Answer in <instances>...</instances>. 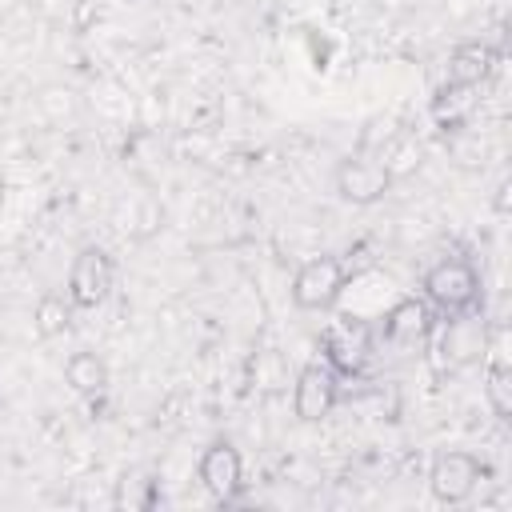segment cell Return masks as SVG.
I'll use <instances>...</instances> for the list:
<instances>
[{
	"mask_svg": "<svg viewBox=\"0 0 512 512\" xmlns=\"http://www.w3.org/2000/svg\"><path fill=\"white\" fill-rule=\"evenodd\" d=\"M436 336V364L440 372L456 376L472 364H484L488 356V336H492V324L484 316V304L476 308H464V312H448L440 328H432Z\"/></svg>",
	"mask_w": 512,
	"mask_h": 512,
	"instance_id": "6da1fadb",
	"label": "cell"
},
{
	"mask_svg": "<svg viewBox=\"0 0 512 512\" xmlns=\"http://www.w3.org/2000/svg\"><path fill=\"white\" fill-rule=\"evenodd\" d=\"M420 288H424V300L432 304V312H440V316L484 304V280H480L476 264L464 260V256H444V260H436V264L424 272Z\"/></svg>",
	"mask_w": 512,
	"mask_h": 512,
	"instance_id": "7a4b0ae2",
	"label": "cell"
},
{
	"mask_svg": "<svg viewBox=\"0 0 512 512\" xmlns=\"http://www.w3.org/2000/svg\"><path fill=\"white\" fill-rule=\"evenodd\" d=\"M392 184H396V176H392V172L384 168V160L372 156V152H352V156H344V160L336 164V172H332L336 196H340L344 204H352V208H372V204H380V200L392 192Z\"/></svg>",
	"mask_w": 512,
	"mask_h": 512,
	"instance_id": "3957f363",
	"label": "cell"
},
{
	"mask_svg": "<svg viewBox=\"0 0 512 512\" xmlns=\"http://www.w3.org/2000/svg\"><path fill=\"white\" fill-rule=\"evenodd\" d=\"M112 284H116V264L112 256L100 248V244H84L76 256H72V268H68V300L76 304V312H92L100 308L108 296H112Z\"/></svg>",
	"mask_w": 512,
	"mask_h": 512,
	"instance_id": "277c9868",
	"label": "cell"
},
{
	"mask_svg": "<svg viewBox=\"0 0 512 512\" xmlns=\"http://www.w3.org/2000/svg\"><path fill=\"white\" fill-rule=\"evenodd\" d=\"M344 284H348V268L340 256H312L296 268L288 292H292V304L300 312H324L340 300Z\"/></svg>",
	"mask_w": 512,
	"mask_h": 512,
	"instance_id": "5b68a950",
	"label": "cell"
},
{
	"mask_svg": "<svg viewBox=\"0 0 512 512\" xmlns=\"http://www.w3.org/2000/svg\"><path fill=\"white\" fill-rule=\"evenodd\" d=\"M372 344H376L372 324L344 316V320H336V324L324 328V336H320V360L336 376H360L364 364L372 360Z\"/></svg>",
	"mask_w": 512,
	"mask_h": 512,
	"instance_id": "8992f818",
	"label": "cell"
},
{
	"mask_svg": "<svg viewBox=\"0 0 512 512\" xmlns=\"http://www.w3.org/2000/svg\"><path fill=\"white\" fill-rule=\"evenodd\" d=\"M484 476H488V468H484L480 456L452 448V452H440L432 460V468H428V492L440 504H464V500L476 496V488H480Z\"/></svg>",
	"mask_w": 512,
	"mask_h": 512,
	"instance_id": "52a82bcc",
	"label": "cell"
},
{
	"mask_svg": "<svg viewBox=\"0 0 512 512\" xmlns=\"http://www.w3.org/2000/svg\"><path fill=\"white\" fill-rule=\"evenodd\" d=\"M340 404V376L324 364V360H312L296 372V384H292V412L300 424H320L332 416V408Z\"/></svg>",
	"mask_w": 512,
	"mask_h": 512,
	"instance_id": "ba28073f",
	"label": "cell"
},
{
	"mask_svg": "<svg viewBox=\"0 0 512 512\" xmlns=\"http://www.w3.org/2000/svg\"><path fill=\"white\" fill-rule=\"evenodd\" d=\"M196 480H200V488H204L216 504H232V500L240 496V488H244V460H240L236 444L212 440V444L200 452Z\"/></svg>",
	"mask_w": 512,
	"mask_h": 512,
	"instance_id": "9c48e42d",
	"label": "cell"
},
{
	"mask_svg": "<svg viewBox=\"0 0 512 512\" xmlns=\"http://www.w3.org/2000/svg\"><path fill=\"white\" fill-rule=\"evenodd\" d=\"M436 328V312L424 296H400L384 320H380V340L392 348H420L424 340H432Z\"/></svg>",
	"mask_w": 512,
	"mask_h": 512,
	"instance_id": "30bf717a",
	"label": "cell"
},
{
	"mask_svg": "<svg viewBox=\"0 0 512 512\" xmlns=\"http://www.w3.org/2000/svg\"><path fill=\"white\" fill-rule=\"evenodd\" d=\"M476 108H480V84H452V80H444L436 88L432 104H428V116H432L436 128L460 132L476 116Z\"/></svg>",
	"mask_w": 512,
	"mask_h": 512,
	"instance_id": "8fae6325",
	"label": "cell"
},
{
	"mask_svg": "<svg viewBox=\"0 0 512 512\" xmlns=\"http://www.w3.org/2000/svg\"><path fill=\"white\" fill-rule=\"evenodd\" d=\"M496 48L488 44V40H460L452 52H448V72H444V80H452V84H488L492 80V72H496Z\"/></svg>",
	"mask_w": 512,
	"mask_h": 512,
	"instance_id": "7c38bea8",
	"label": "cell"
},
{
	"mask_svg": "<svg viewBox=\"0 0 512 512\" xmlns=\"http://www.w3.org/2000/svg\"><path fill=\"white\" fill-rule=\"evenodd\" d=\"M64 384H68L76 396H100V392L108 388V364H104L96 352L80 348V352H72V356L64 360Z\"/></svg>",
	"mask_w": 512,
	"mask_h": 512,
	"instance_id": "4fadbf2b",
	"label": "cell"
},
{
	"mask_svg": "<svg viewBox=\"0 0 512 512\" xmlns=\"http://www.w3.org/2000/svg\"><path fill=\"white\" fill-rule=\"evenodd\" d=\"M72 312H76V304L68 300V292H64V296L48 292V296H40L36 308H32V332H36L40 340H56V336H64V332L72 328Z\"/></svg>",
	"mask_w": 512,
	"mask_h": 512,
	"instance_id": "5bb4252c",
	"label": "cell"
},
{
	"mask_svg": "<svg viewBox=\"0 0 512 512\" xmlns=\"http://www.w3.org/2000/svg\"><path fill=\"white\" fill-rule=\"evenodd\" d=\"M484 400H488L496 420H512V368H508V360H488Z\"/></svg>",
	"mask_w": 512,
	"mask_h": 512,
	"instance_id": "9a60e30c",
	"label": "cell"
},
{
	"mask_svg": "<svg viewBox=\"0 0 512 512\" xmlns=\"http://www.w3.org/2000/svg\"><path fill=\"white\" fill-rule=\"evenodd\" d=\"M116 504L120 508H152V504H160V480L124 476L120 480V492H116Z\"/></svg>",
	"mask_w": 512,
	"mask_h": 512,
	"instance_id": "2e32d148",
	"label": "cell"
}]
</instances>
